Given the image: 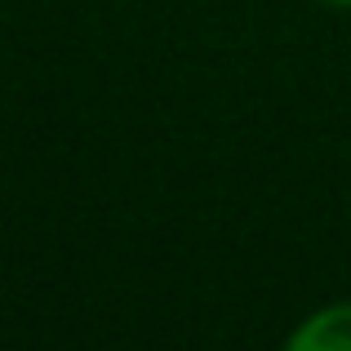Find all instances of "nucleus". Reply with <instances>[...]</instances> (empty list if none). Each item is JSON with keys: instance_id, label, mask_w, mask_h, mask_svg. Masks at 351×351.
I'll list each match as a JSON object with an SVG mask.
<instances>
[{"instance_id": "obj_2", "label": "nucleus", "mask_w": 351, "mask_h": 351, "mask_svg": "<svg viewBox=\"0 0 351 351\" xmlns=\"http://www.w3.org/2000/svg\"><path fill=\"white\" fill-rule=\"evenodd\" d=\"M325 5H343V9H351V0H325Z\"/></svg>"}, {"instance_id": "obj_1", "label": "nucleus", "mask_w": 351, "mask_h": 351, "mask_svg": "<svg viewBox=\"0 0 351 351\" xmlns=\"http://www.w3.org/2000/svg\"><path fill=\"white\" fill-rule=\"evenodd\" d=\"M285 351H351V302L311 311L289 334Z\"/></svg>"}]
</instances>
